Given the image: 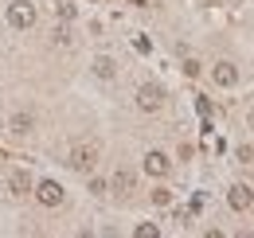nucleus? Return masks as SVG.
Segmentation results:
<instances>
[{"label": "nucleus", "instance_id": "f257e3e1", "mask_svg": "<svg viewBox=\"0 0 254 238\" xmlns=\"http://www.w3.org/2000/svg\"><path fill=\"white\" fill-rule=\"evenodd\" d=\"M98 156H102V149H98L94 141H78V145L70 149V156H66V164H70L74 172H94Z\"/></svg>", "mask_w": 254, "mask_h": 238}, {"label": "nucleus", "instance_id": "f03ea898", "mask_svg": "<svg viewBox=\"0 0 254 238\" xmlns=\"http://www.w3.org/2000/svg\"><path fill=\"white\" fill-rule=\"evenodd\" d=\"M8 24H12V28H32L35 24V4L12 0V4H8Z\"/></svg>", "mask_w": 254, "mask_h": 238}, {"label": "nucleus", "instance_id": "7ed1b4c3", "mask_svg": "<svg viewBox=\"0 0 254 238\" xmlns=\"http://www.w3.org/2000/svg\"><path fill=\"white\" fill-rule=\"evenodd\" d=\"M160 106H164V90H160V86L145 82V86L137 90V110H145V114H157Z\"/></svg>", "mask_w": 254, "mask_h": 238}, {"label": "nucleus", "instance_id": "20e7f679", "mask_svg": "<svg viewBox=\"0 0 254 238\" xmlns=\"http://www.w3.org/2000/svg\"><path fill=\"white\" fill-rule=\"evenodd\" d=\"M35 199H39L43 207H59V203H63V183H55V179H43V183L35 187Z\"/></svg>", "mask_w": 254, "mask_h": 238}, {"label": "nucleus", "instance_id": "39448f33", "mask_svg": "<svg viewBox=\"0 0 254 238\" xmlns=\"http://www.w3.org/2000/svg\"><path fill=\"white\" fill-rule=\"evenodd\" d=\"M227 203H231L235 211H247V207L254 203V191L247 187V183H235V187L227 191Z\"/></svg>", "mask_w": 254, "mask_h": 238}, {"label": "nucleus", "instance_id": "423d86ee", "mask_svg": "<svg viewBox=\"0 0 254 238\" xmlns=\"http://www.w3.org/2000/svg\"><path fill=\"white\" fill-rule=\"evenodd\" d=\"M168 168H172V160H168L164 152H149V156H145V172H149V176H168Z\"/></svg>", "mask_w": 254, "mask_h": 238}, {"label": "nucleus", "instance_id": "0eeeda50", "mask_svg": "<svg viewBox=\"0 0 254 238\" xmlns=\"http://www.w3.org/2000/svg\"><path fill=\"white\" fill-rule=\"evenodd\" d=\"M211 74H215V82H219V86H235V82H239L235 62H215V70H211Z\"/></svg>", "mask_w": 254, "mask_h": 238}, {"label": "nucleus", "instance_id": "6e6552de", "mask_svg": "<svg viewBox=\"0 0 254 238\" xmlns=\"http://www.w3.org/2000/svg\"><path fill=\"white\" fill-rule=\"evenodd\" d=\"M8 191H12V195H28V191H32L28 172H12V176H8Z\"/></svg>", "mask_w": 254, "mask_h": 238}, {"label": "nucleus", "instance_id": "1a4fd4ad", "mask_svg": "<svg viewBox=\"0 0 254 238\" xmlns=\"http://www.w3.org/2000/svg\"><path fill=\"white\" fill-rule=\"evenodd\" d=\"M114 187H118L122 195L133 191V172H129V168H118V172H114Z\"/></svg>", "mask_w": 254, "mask_h": 238}, {"label": "nucleus", "instance_id": "9d476101", "mask_svg": "<svg viewBox=\"0 0 254 238\" xmlns=\"http://www.w3.org/2000/svg\"><path fill=\"white\" fill-rule=\"evenodd\" d=\"M8 129H12V133H32V114H12Z\"/></svg>", "mask_w": 254, "mask_h": 238}, {"label": "nucleus", "instance_id": "9b49d317", "mask_svg": "<svg viewBox=\"0 0 254 238\" xmlns=\"http://www.w3.org/2000/svg\"><path fill=\"white\" fill-rule=\"evenodd\" d=\"M114 70H118V66H114V59H106V55H102V59H94V74H98V78H114Z\"/></svg>", "mask_w": 254, "mask_h": 238}, {"label": "nucleus", "instance_id": "f8f14e48", "mask_svg": "<svg viewBox=\"0 0 254 238\" xmlns=\"http://www.w3.org/2000/svg\"><path fill=\"white\" fill-rule=\"evenodd\" d=\"M153 203H157V207H168V203H172V191H168V187H157V191H153Z\"/></svg>", "mask_w": 254, "mask_h": 238}, {"label": "nucleus", "instance_id": "ddd939ff", "mask_svg": "<svg viewBox=\"0 0 254 238\" xmlns=\"http://www.w3.org/2000/svg\"><path fill=\"white\" fill-rule=\"evenodd\" d=\"M133 235H137V238H157L160 231H157V227H153V223H141V227H137Z\"/></svg>", "mask_w": 254, "mask_h": 238}, {"label": "nucleus", "instance_id": "4468645a", "mask_svg": "<svg viewBox=\"0 0 254 238\" xmlns=\"http://www.w3.org/2000/svg\"><path fill=\"white\" fill-rule=\"evenodd\" d=\"M184 74H188V78H195V74H199V62L188 59V62H184Z\"/></svg>", "mask_w": 254, "mask_h": 238}, {"label": "nucleus", "instance_id": "2eb2a0df", "mask_svg": "<svg viewBox=\"0 0 254 238\" xmlns=\"http://www.w3.org/2000/svg\"><path fill=\"white\" fill-rule=\"evenodd\" d=\"M59 16H63V20H74V4H59Z\"/></svg>", "mask_w": 254, "mask_h": 238}, {"label": "nucleus", "instance_id": "dca6fc26", "mask_svg": "<svg viewBox=\"0 0 254 238\" xmlns=\"http://www.w3.org/2000/svg\"><path fill=\"white\" fill-rule=\"evenodd\" d=\"M129 4H137V8H141V4H149V0H129Z\"/></svg>", "mask_w": 254, "mask_h": 238}, {"label": "nucleus", "instance_id": "f3484780", "mask_svg": "<svg viewBox=\"0 0 254 238\" xmlns=\"http://www.w3.org/2000/svg\"><path fill=\"white\" fill-rule=\"evenodd\" d=\"M251 125H254V114H251Z\"/></svg>", "mask_w": 254, "mask_h": 238}, {"label": "nucleus", "instance_id": "a211bd4d", "mask_svg": "<svg viewBox=\"0 0 254 238\" xmlns=\"http://www.w3.org/2000/svg\"><path fill=\"white\" fill-rule=\"evenodd\" d=\"M90 4H94V0H90Z\"/></svg>", "mask_w": 254, "mask_h": 238}]
</instances>
